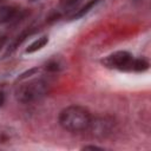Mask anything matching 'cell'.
I'll return each mask as SVG.
<instances>
[{
  "mask_svg": "<svg viewBox=\"0 0 151 151\" xmlns=\"http://www.w3.org/2000/svg\"><path fill=\"white\" fill-rule=\"evenodd\" d=\"M92 116L90 111L79 105H71L65 107L58 117L60 126L68 132H83L86 131Z\"/></svg>",
  "mask_w": 151,
  "mask_h": 151,
  "instance_id": "1",
  "label": "cell"
},
{
  "mask_svg": "<svg viewBox=\"0 0 151 151\" xmlns=\"http://www.w3.org/2000/svg\"><path fill=\"white\" fill-rule=\"evenodd\" d=\"M48 92V84L42 79H33L19 85L15 90V98L18 101L29 104L41 99Z\"/></svg>",
  "mask_w": 151,
  "mask_h": 151,
  "instance_id": "2",
  "label": "cell"
},
{
  "mask_svg": "<svg viewBox=\"0 0 151 151\" xmlns=\"http://www.w3.org/2000/svg\"><path fill=\"white\" fill-rule=\"evenodd\" d=\"M133 57L126 51H117L105 59H103V65L109 68H116L120 71H132Z\"/></svg>",
  "mask_w": 151,
  "mask_h": 151,
  "instance_id": "3",
  "label": "cell"
},
{
  "mask_svg": "<svg viewBox=\"0 0 151 151\" xmlns=\"http://www.w3.org/2000/svg\"><path fill=\"white\" fill-rule=\"evenodd\" d=\"M114 122L110 117H97L92 118L86 131H90L93 137L104 138L107 137L113 130Z\"/></svg>",
  "mask_w": 151,
  "mask_h": 151,
  "instance_id": "4",
  "label": "cell"
},
{
  "mask_svg": "<svg viewBox=\"0 0 151 151\" xmlns=\"http://www.w3.org/2000/svg\"><path fill=\"white\" fill-rule=\"evenodd\" d=\"M18 9L13 6H1L0 7V24L9 22L15 18Z\"/></svg>",
  "mask_w": 151,
  "mask_h": 151,
  "instance_id": "5",
  "label": "cell"
},
{
  "mask_svg": "<svg viewBox=\"0 0 151 151\" xmlns=\"http://www.w3.org/2000/svg\"><path fill=\"white\" fill-rule=\"evenodd\" d=\"M32 33H33L32 27H29V28H27V29L22 31V32H21V33H20V34H19V35L13 40V42L11 44V46H9V48L7 50V52H6V53H9V54H11V53H12L15 48H18V47H19V46H20V45L26 40V38H28Z\"/></svg>",
  "mask_w": 151,
  "mask_h": 151,
  "instance_id": "6",
  "label": "cell"
},
{
  "mask_svg": "<svg viewBox=\"0 0 151 151\" xmlns=\"http://www.w3.org/2000/svg\"><path fill=\"white\" fill-rule=\"evenodd\" d=\"M48 42V37L47 35H42L40 38H38L37 40H34L31 45H28V47L26 48V53H34L39 50H41L42 47H45Z\"/></svg>",
  "mask_w": 151,
  "mask_h": 151,
  "instance_id": "7",
  "label": "cell"
},
{
  "mask_svg": "<svg viewBox=\"0 0 151 151\" xmlns=\"http://www.w3.org/2000/svg\"><path fill=\"white\" fill-rule=\"evenodd\" d=\"M98 2H99V0H90V1L84 6V7H81L80 9H78V12H77V13H74V14L72 15V18H71V19H73V20H74V19H79V18L84 17V15H85L86 13H88V12H90V11H91V9H92V8L98 4Z\"/></svg>",
  "mask_w": 151,
  "mask_h": 151,
  "instance_id": "8",
  "label": "cell"
},
{
  "mask_svg": "<svg viewBox=\"0 0 151 151\" xmlns=\"http://www.w3.org/2000/svg\"><path fill=\"white\" fill-rule=\"evenodd\" d=\"M149 68V63L143 59V58H139V59H133V64H132V71H136V72H143V71H146Z\"/></svg>",
  "mask_w": 151,
  "mask_h": 151,
  "instance_id": "9",
  "label": "cell"
},
{
  "mask_svg": "<svg viewBox=\"0 0 151 151\" xmlns=\"http://www.w3.org/2000/svg\"><path fill=\"white\" fill-rule=\"evenodd\" d=\"M80 0H60L59 1V8L61 11H68L70 8L74 7Z\"/></svg>",
  "mask_w": 151,
  "mask_h": 151,
  "instance_id": "10",
  "label": "cell"
},
{
  "mask_svg": "<svg viewBox=\"0 0 151 151\" xmlns=\"http://www.w3.org/2000/svg\"><path fill=\"white\" fill-rule=\"evenodd\" d=\"M60 65H59V63L58 61H50L47 65H46V70L47 71H51V72H55V71H58L60 67H59Z\"/></svg>",
  "mask_w": 151,
  "mask_h": 151,
  "instance_id": "11",
  "label": "cell"
},
{
  "mask_svg": "<svg viewBox=\"0 0 151 151\" xmlns=\"http://www.w3.org/2000/svg\"><path fill=\"white\" fill-rule=\"evenodd\" d=\"M83 150H101V147H98L96 145H86L83 147Z\"/></svg>",
  "mask_w": 151,
  "mask_h": 151,
  "instance_id": "12",
  "label": "cell"
},
{
  "mask_svg": "<svg viewBox=\"0 0 151 151\" xmlns=\"http://www.w3.org/2000/svg\"><path fill=\"white\" fill-rule=\"evenodd\" d=\"M6 41H7V37H5V35L0 37V50L4 47V45L6 44Z\"/></svg>",
  "mask_w": 151,
  "mask_h": 151,
  "instance_id": "13",
  "label": "cell"
},
{
  "mask_svg": "<svg viewBox=\"0 0 151 151\" xmlns=\"http://www.w3.org/2000/svg\"><path fill=\"white\" fill-rule=\"evenodd\" d=\"M4 103H5V93L0 90V107L4 105Z\"/></svg>",
  "mask_w": 151,
  "mask_h": 151,
  "instance_id": "14",
  "label": "cell"
},
{
  "mask_svg": "<svg viewBox=\"0 0 151 151\" xmlns=\"http://www.w3.org/2000/svg\"><path fill=\"white\" fill-rule=\"evenodd\" d=\"M31 1H35V0H31Z\"/></svg>",
  "mask_w": 151,
  "mask_h": 151,
  "instance_id": "15",
  "label": "cell"
}]
</instances>
